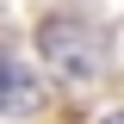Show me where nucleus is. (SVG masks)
<instances>
[{
  "instance_id": "obj_2",
  "label": "nucleus",
  "mask_w": 124,
  "mask_h": 124,
  "mask_svg": "<svg viewBox=\"0 0 124 124\" xmlns=\"http://www.w3.org/2000/svg\"><path fill=\"white\" fill-rule=\"evenodd\" d=\"M25 106H37V81H31V68H19L0 50V112H25Z\"/></svg>"
},
{
  "instance_id": "obj_1",
  "label": "nucleus",
  "mask_w": 124,
  "mask_h": 124,
  "mask_svg": "<svg viewBox=\"0 0 124 124\" xmlns=\"http://www.w3.org/2000/svg\"><path fill=\"white\" fill-rule=\"evenodd\" d=\"M37 56H44L68 87H87V81H99V68H106L99 37H93L81 19H44V25H37Z\"/></svg>"
},
{
  "instance_id": "obj_3",
  "label": "nucleus",
  "mask_w": 124,
  "mask_h": 124,
  "mask_svg": "<svg viewBox=\"0 0 124 124\" xmlns=\"http://www.w3.org/2000/svg\"><path fill=\"white\" fill-rule=\"evenodd\" d=\"M106 124H124V112H112V118H106Z\"/></svg>"
}]
</instances>
